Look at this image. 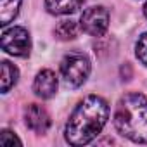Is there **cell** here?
<instances>
[{
	"instance_id": "obj_1",
	"label": "cell",
	"mask_w": 147,
	"mask_h": 147,
	"mask_svg": "<svg viewBox=\"0 0 147 147\" xmlns=\"http://www.w3.org/2000/svg\"><path fill=\"white\" fill-rule=\"evenodd\" d=\"M109 119V104L100 95H88L76 104L64 126V138L69 145L90 144Z\"/></svg>"
},
{
	"instance_id": "obj_2",
	"label": "cell",
	"mask_w": 147,
	"mask_h": 147,
	"mask_svg": "<svg viewBox=\"0 0 147 147\" xmlns=\"http://www.w3.org/2000/svg\"><path fill=\"white\" fill-rule=\"evenodd\" d=\"M114 128L135 144H147V97L140 92L125 94L114 109Z\"/></svg>"
},
{
	"instance_id": "obj_3",
	"label": "cell",
	"mask_w": 147,
	"mask_h": 147,
	"mask_svg": "<svg viewBox=\"0 0 147 147\" xmlns=\"http://www.w3.org/2000/svg\"><path fill=\"white\" fill-rule=\"evenodd\" d=\"M59 69H61V76L64 78V82L73 88H78L88 80L90 71H92V62L85 54L71 52L62 57Z\"/></svg>"
},
{
	"instance_id": "obj_4",
	"label": "cell",
	"mask_w": 147,
	"mask_h": 147,
	"mask_svg": "<svg viewBox=\"0 0 147 147\" xmlns=\"http://www.w3.org/2000/svg\"><path fill=\"white\" fill-rule=\"evenodd\" d=\"M2 50L14 57H28L31 52V36L30 31L23 26H11L2 31Z\"/></svg>"
},
{
	"instance_id": "obj_5",
	"label": "cell",
	"mask_w": 147,
	"mask_h": 147,
	"mask_svg": "<svg viewBox=\"0 0 147 147\" xmlns=\"http://www.w3.org/2000/svg\"><path fill=\"white\" fill-rule=\"evenodd\" d=\"M80 28L90 36H102L109 28V11L104 5H92L80 16Z\"/></svg>"
},
{
	"instance_id": "obj_6",
	"label": "cell",
	"mask_w": 147,
	"mask_h": 147,
	"mask_svg": "<svg viewBox=\"0 0 147 147\" xmlns=\"http://www.w3.org/2000/svg\"><path fill=\"white\" fill-rule=\"evenodd\" d=\"M24 123H26V126L31 131H35L38 135H43L50 128L52 119H50L49 111L43 106H40V104H28L24 107Z\"/></svg>"
},
{
	"instance_id": "obj_7",
	"label": "cell",
	"mask_w": 147,
	"mask_h": 147,
	"mask_svg": "<svg viewBox=\"0 0 147 147\" xmlns=\"http://www.w3.org/2000/svg\"><path fill=\"white\" fill-rule=\"evenodd\" d=\"M59 82L52 69H42L36 73L35 82H33V92L40 99H52L57 92Z\"/></svg>"
},
{
	"instance_id": "obj_8",
	"label": "cell",
	"mask_w": 147,
	"mask_h": 147,
	"mask_svg": "<svg viewBox=\"0 0 147 147\" xmlns=\"http://www.w3.org/2000/svg\"><path fill=\"white\" fill-rule=\"evenodd\" d=\"M83 4V0H45V7L54 16H67L76 12Z\"/></svg>"
},
{
	"instance_id": "obj_9",
	"label": "cell",
	"mask_w": 147,
	"mask_h": 147,
	"mask_svg": "<svg viewBox=\"0 0 147 147\" xmlns=\"http://www.w3.org/2000/svg\"><path fill=\"white\" fill-rule=\"evenodd\" d=\"M23 0H0V24L4 28L16 19Z\"/></svg>"
},
{
	"instance_id": "obj_10",
	"label": "cell",
	"mask_w": 147,
	"mask_h": 147,
	"mask_svg": "<svg viewBox=\"0 0 147 147\" xmlns=\"http://www.w3.org/2000/svg\"><path fill=\"white\" fill-rule=\"evenodd\" d=\"M19 80V69L9 61H2V94H7Z\"/></svg>"
},
{
	"instance_id": "obj_11",
	"label": "cell",
	"mask_w": 147,
	"mask_h": 147,
	"mask_svg": "<svg viewBox=\"0 0 147 147\" xmlns=\"http://www.w3.org/2000/svg\"><path fill=\"white\" fill-rule=\"evenodd\" d=\"M54 35H55L57 40H62V42L75 40L76 35H78V26L73 19H64L54 28Z\"/></svg>"
},
{
	"instance_id": "obj_12",
	"label": "cell",
	"mask_w": 147,
	"mask_h": 147,
	"mask_svg": "<svg viewBox=\"0 0 147 147\" xmlns=\"http://www.w3.org/2000/svg\"><path fill=\"white\" fill-rule=\"evenodd\" d=\"M135 55L144 66H147V31L138 36V40L135 43Z\"/></svg>"
},
{
	"instance_id": "obj_13",
	"label": "cell",
	"mask_w": 147,
	"mask_h": 147,
	"mask_svg": "<svg viewBox=\"0 0 147 147\" xmlns=\"http://www.w3.org/2000/svg\"><path fill=\"white\" fill-rule=\"evenodd\" d=\"M14 144H18V145H23L21 138H19L18 135H14L12 131H9V130H2V131H0V145L11 147V145H14Z\"/></svg>"
},
{
	"instance_id": "obj_14",
	"label": "cell",
	"mask_w": 147,
	"mask_h": 147,
	"mask_svg": "<svg viewBox=\"0 0 147 147\" xmlns=\"http://www.w3.org/2000/svg\"><path fill=\"white\" fill-rule=\"evenodd\" d=\"M144 16H145V18H147V2H145V4H144Z\"/></svg>"
}]
</instances>
